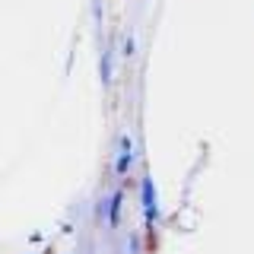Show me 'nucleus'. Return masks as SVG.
I'll return each mask as SVG.
<instances>
[{
  "instance_id": "nucleus-1",
  "label": "nucleus",
  "mask_w": 254,
  "mask_h": 254,
  "mask_svg": "<svg viewBox=\"0 0 254 254\" xmlns=\"http://www.w3.org/2000/svg\"><path fill=\"white\" fill-rule=\"evenodd\" d=\"M140 200H143V219H146V226L153 229L159 222V200H156V185H153L149 175L140 181Z\"/></svg>"
},
{
  "instance_id": "nucleus-2",
  "label": "nucleus",
  "mask_w": 254,
  "mask_h": 254,
  "mask_svg": "<svg viewBox=\"0 0 254 254\" xmlns=\"http://www.w3.org/2000/svg\"><path fill=\"white\" fill-rule=\"evenodd\" d=\"M130 162H133V140L124 133V137H121V146H118L115 172H118V175H127V172H130Z\"/></svg>"
},
{
  "instance_id": "nucleus-3",
  "label": "nucleus",
  "mask_w": 254,
  "mask_h": 254,
  "mask_svg": "<svg viewBox=\"0 0 254 254\" xmlns=\"http://www.w3.org/2000/svg\"><path fill=\"white\" fill-rule=\"evenodd\" d=\"M121 200H124V190H115L108 203V226H118L121 222Z\"/></svg>"
},
{
  "instance_id": "nucleus-4",
  "label": "nucleus",
  "mask_w": 254,
  "mask_h": 254,
  "mask_svg": "<svg viewBox=\"0 0 254 254\" xmlns=\"http://www.w3.org/2000/svg\"><path fill=\"white\" fill-rule=\"evenodd\" d=\"M102 83H111V51L105 48V51H102Z\"/></svg>"
},
{
  "instance_id": "nucleus-5",
  "label": "nucleus",
  "mask_w": 254,
  "mask_h": 254,
  "mask_svg": "<svg viewBox=\"0 0 254 254\" xmlns=\"http://www.w3.org/2000/svg\"><path fill=\"white\" fill-rule=\"evenodd\" d=\"M133 54V38H124V58H130Z\"/></svg>"
}]
</instances>
